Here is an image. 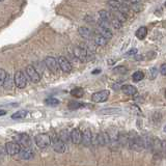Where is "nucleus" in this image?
<instances>
[{
    "instance_id": "41",
    "label": "nucleus",
    "mask_w": 166,
    "mask_h": 166,
    "mask_svg": "<svg viewBox=\"0 0 166 166\" xmlns=\"http://www.w3.org/2000/svg\"><path fill=\"white\" fill-rule=\"evenodd\" d=\"M165 7H166V2H165Z\"/></svg>"
},
{
    "instance_id": "14",
    "label": "nucleus",
    "mask_w": 166,
    "mask_h": 166,
    "mask_svg": "<svg viewBox=\"0 0 166 166\" xmlns=\"http://www.w3.org/2000/svg\"><path fill=\"white\" fill-rule=\"evenodd\" d=\"M19 157L22 160H30L35 157V153L30 149H28V147H24V150H21Z\"/></svg>"
},
{
    "instance_id": "15",
    "label": "nucleus",
    "mask_w": 166,
    "mask_h": 166,
    "mask_svg": "<svg viewBox=\"0 0 166 166\" xmlns=\"http://www.w3.org/2000/svg\"><path fill=\"white\" fill-rule=\"evenodd\" d=\"M94 41H95V44H96L97 46L104 47V46H106L107 42H108L109 39H107L105 36L102 35L101 33H97V35H95V38H94Z\"/></svg>"
},
{
    "instance_id": "38",
    "label": "nucleus",
    "mask_w": 166,
    "mask_h": 166,
    "mask_svg": "<svg viewBox=\"0 0 166 166\" xmlns=\"http://www.w3.org/2000/svg\"><path fill=\"white\" fill-rule=\"evenodd\" d=\"M164 132H165V133H166V126H165V127H164Z\"/></svg>"
},
{
    "instance_id": "10",
    "label": "nucleus",
    "mask_w": 166,
    "mask_h": 166,
    "mask_svg": "<svg viewBox=\"0 0 166 166\" xmlns=\"http://www.w3.org/2000/svg\"><path fill=\"white\" fill-rule=\"evenodd\" d=\"M16 141L23 147H29L31 145V139L27 134H18L16 136Z\"/></svg>"
},
{
    "instance_id": "35",
    "label": "nucleus",
    "mask_w": 166,
    "mask_h": 166,
    "mask_svg": "<svg viewBox=\"0 0 166 166\" xmlns=\"http://www.w3.org/2000/svg\"><path fill=\"white\" fill-rule=\"evenodd\" d=\"M129 2H130L131 4H138L141 2V0H128Z\"/></svg>"
},
{
    "instance_id": "31",
    "label": "nucleus",
    "mask_w": 166,
    "mask_h": 166,
    "mask_svg": "<svg viewBox=\"0 0 166 166\" xmlns=\"http://www.w3.org/2000/svg\"><path fill=\"white\" fill-rule=\"evenodd\" d=\"M157 75H158V70H157L156 67H150V80L156 79Z\"/></svg>"
},
{
    "instance_id": "1",
    "label": "nucleus",
    "mask_w": 166,
    "mask_h": 166,
    "mask_svg": "<svg viewBox=\"0 0 166 166\" xmlns=\"http://www.w3.org/2000/svg\"><path fill=\"white\" fill-rule=\"evenodd\" d=\"M128 142H129V146H130V149L136 150V152H140V150H142L144 149L143 140L135 133L129 137Z\"/></svg>"
},
{
    "instance_id": "21",
    "label": "nucleus",
    "mask_w": 166,
    "mask_h": 166,
    "mask_svg": "<svg viewBox=\"0 0 166 166\" xmlns=\"http://www.w3.org/2000/svg\"><path fill=\"white\" fill-rule=\"evenodd\" d=\"M71 95L75 98H81L84 95V90L81 87H75L74 90H71Z\"/></svg>"
},
{
    "instance_id": "3",
    "label": "nucleus",
    "mask_w": 166,
    "mask_h": 166,
    "mask_svg": "<svg viewBox=\"0 0 166 166\" xmlns=\"http://www.w3.org/2000/svg\"><path fill=\"white\" fill-rule=\"evenodd\" d=\"M4 149H5V152L7 153V155L10 156L19 155L21 152V145L18 142H15V141L7 142L4 145Z\"/></svg>"
},
{
    "instance_id": "33",
    "label": "nucleus",
    "mask_w": 166,
    "mask_h": 166,
    "mask_svg": "<svg viewBox=\"0 0 166 166\" xmlns=\"http://www.w3.org/2000/svg\"><path fill=\"white\" fill-rule=\"evenodd\" d=\"M137 52H138V50L136 48H133V49H131L130 51L129 52H127V55L128 56H135V55L137 54Z\"/></svg>"
},
{
    "instance_id": "6",
    "label": "nucleus",
    "mask_w": 166,
    "mask_h": 166,
    "mask_svg": "<svg viewBox=\"0 0 166 166\" xmlns=\"http://www.w3.org/2000/svg\"><path fill=\"white\" fill-rule=\"evenodd\" d=\"M51 145H52L53 150L56 153L63 154V153L67 152V144H66V142H64V141L61 140L60 138H57V137L53 138V139H52Z\"/></svg>"
},
{
    "instance_id": "4",
    "label": "nucleus",
    "mask_w": 166,
    "mask_h": 166,
    "mask_svg": "<svg viewBox=\"0 0 166 166\" xmlns=\"http://www.w3.org/2000/svg\"><path fill=\"white\" fill-rule=\"evenodd\" d=\"M14 81L18 88H25L27 85V78L22 71H17L15 73Z\"/></svg>"
},
{
    "instance_id": "9",
    "label": "nucleus",
    "mask_w": 166,
    "mask_h": 166,
    "mask_svg": "<svg viewBox=\"0 0 166 166\" xmlns=\"http://www.w3.org/2000/svg\"><path fill=\"white\" fill-rule=\"evenodd\" d=\"M74 55L76 58H78L80 61H87L90 60V54H88L87 50L85 48L81 47H76L74 49Z\"/></svg>"
},
{
    "instance_id": "40",
    "label": "nucleus",
    "mask_w": 166,
    "mask_h": 166,
    "mask_svg": "<svg viewBox=\"0 0 166 166\" xmlns=\"http://www.w3.org/2000/svg\"><path fill=\"white\" fill-rule=\"evenodd\" d=\"M0 1H4V0H0Z\"/></svg>"
},
{
    "instance_id": "25",
    "label": "nucleus",
    "mask_w": 166,
    "mask_h": 166,
    "mask_svg": "<svg viewBox=\"0 0 166 166\" xmlns=\"http://www.w3.org/2000/svg\"><path fill=\"white\" fill-rule=\"evenodd\" d=\"M45 103L48 106H57L59 104V101L55 99V98H48V99L45 100Z\"/></svg>"
},
{
    "instance_id": "30",
    "label": "nucleus",
    "mask_w": 166,
    "mask_h": 166,
    "mask_svg": "<svg viewBox=\"0 0 166 166\" xmlns=\"http://www.w3.org/2000/svg\"><path fill=\"white\" fill-rule=\"evenodd\" d=\"M7 72L3 70V69H1L0 70V85H3V83L5 81V79H7Z\"/></svg>"
},
{
    "instance_id": "37",
    "label": "nucleus",
    "mask_w": 166,
    "mask_h": 166,
    "mask_svg": "<svg viewBox=\"0 0 166 166\" xmlns=\"http://www.w3.org/2000/svg\"><path fill=\"white\" fill-rule=\"evenodd\" d=\"M5 114V111L4 110H1V112H0V115H4Z\"/></svg>"
},
{
    "instance_id": "28",
    "label": "nucleus",
    "mask_w": 166,
    "mask_h": 166,
    "mask_svg": "<svg viewBox=\"0 0 166 166\" xmlns=\"http://www.w3.org/2000/svg\"><path fill=\"white\" fill-rule=\"evenodd\" d=\"M84 105L81 103H78V102H70L69 104V108L70 109H72V110H75V109H79V108H81V107H83Z\"/></svg>"
},
{
    "instance_id": "2",
    "label": "nucleus",
    "mask_w": 166,
    "mask_h": 166,
    "mask_svg": "<svg viewBox=\"0 0 166 166\" xmlns=\"http://www.w3.org/2000/svg\"><path fill=\"white\" fill-rule=\"evenodd\" d=\"M35 144L39 149H47L48 146L51 145L52 143V138L50 137L49 134L43 133V134H38L35 138Z\"/></svg>"
},
{
    "instance_id": "32",
    "label": "nucleus",
    "mask_w": 166,
    "mask_h": 166,
    "mask_svg": "<svg viewBox=\"0 0 166 166\" xmlns=\"http://www.w3.org/2000/svg\"><path fill=\"white\" fill-rule=\"evenodd\" d=\"M118 111H119L118 109H115V108H109V109L101 110L100 113H102V114H111V113H116V112H118Z\"/></svg>"
},
{
    "instance_id": "16",
    "label": "nucleus",
    "mask_w": 166,
    "mask_h": 166,
    "mask_svg": "<svg viewBox=\"0 0 166 166\" xmlns=\"http://www.w3.org/2000/svg\"><path fill=\"white\" fill-rule=\"evenodd\" d=\"M122 90L127 96H135L137 94V88L133 86V85H129V84L122 86Z\"/></svg>"
},
{
    "instance_id": "18",
    "label": "nucleus",
    "mask_w": 166,
    "mask_h": 166,
    "mask_svg": "<svg viewBox=\"0 0 166 166\" xmlns=\"http://www.w3.org/2000/svg\"><path fill=\"white\" fill-rule=\"evenodd\" d=\"M108 141H109V138H108V136H107V134H105V133L98 134V136H97L98 144H100V145H105Z\"/></svg>"
},
{
    "instance_id": "17",
    "label": "nucleus",
    "mask_w": 166,
    "mask_h": 166,
    "mask_svg": "<svg viewBox=\"0 0 166 166\" xmlns=\"http://www.w3.org/2000/svg\"><path fill=\"white\" fill-rule=\"evenodd\" d=\"M79 35H81L83 39H90L93 33H91V31L87 28V27H80L79 28Z\"/></svg>"
},
{
    "instance_id": "12",
    "label": "nucleus",
    "mask_w": 166,
    "mask_h": 166,
    "mask_svg": "<svg viewBox=\"0 0 166 166\" xmlns=\"http://www.w3.org/2000/svg\"><path fill=\"white\" fill-rule=\"evenodd\" d=\"M82 136H83V133L79 129H74V130L71 132V139H72L71 141H72L74 144L82 143Z\"/></svg>"
},
{
    "instance_id": "29",
    "label": "nucleus",
    "mask_w": 166,
    "mask_h": 166,
    "mask_svg": "<svg viewBox=\"0 0 166 166\" xmlns=\"http://www.w3.org/2000/svg\"><path fill=\"white\" fill-rule=\"evenodd\" d=\"M127 72H128L127 67H122V66L116 67L115 69H113V73H115V74H126Z\"/></svg>"
},
{
    "instance_id": "24",
    "label": "nucleus",
    "mask_w": 166,
    "mask_h": 166,
    "mask_svg": "<svg viewBox=\"0 0 166 166\" xmlns=\"http://www.w3.org/2000/svg\"><path fill=\"white\" fill-rule=\"evenodd\" d=\"M99 17H100V20L104 21V22H108L109 23V20H110V14L108 13L107 11H100L99 12Z\"/></svg>"
},
{
    "instance_id": "34",
    "label": "nucleus",
    "mask_w": 166,
    "mask_h": 166,
    "mask_svg": "<svg viewBox=\"0 0 166 166\" xmlns=\"http://www.w3.org/2000/svg\"><path fill=\"white\" fill-rule=\"evenodd\" d=\"M160 73H161L163 76H166V63H163L162 66H161V69H160Z\"/></svg>"
},
{
    "instance_id": "23",
    "label": "nucleus",
    "mask_w": 166,
    "mask_h": 166,
    "mask_svg": "<svg viewBox=\"0 0 166 166\" xmlns=\"http://www.w3.org/2000/svg\"><path fill=\"white\" fill-rule=\"evenodd\" d=\"M143 78H144V73L142 71H137V72H135L133 74V76H132V80H133L134 82H139Z\"/></svg>"
},
{
    "instance_id": "26",
    "label": "nucleus",
    "mask_w": 166,
    "mask_h": 166,
    "mask_svg": "<svg viewBox=\"0 0 166 166\" xmlns=\"http://www.w3.org/2000/svg\"><path fill=\"white\" fill-rule=\"evenodd\" d=\"M111 24H112V26L114 27L115 29H119V28H121V27H122V22L118 19V18L113 17L112 19H111Z\"/></svg>"
},
{
    "instance_id": "13",
    "label": "nucleus",
    "mask_w": 166,
    "mask_h": 166,
    "mask_svg": "<svg viewBox=\"0 0 166 166\" xmlns=\"http://www.w3.org/2000/svg\"><path fill=\"white\" fill-rule=\"evenodd\" d=\"M82 143L85 146H90L93 143V133L90 129H86L83 132V136H82Z\"/></svg>"
},
{
    "instance_id": "22",
    "label": "nucleus",
    "mask_w": 166,
    "mask_h": 166,
    "mask_svg": "<svg viewBox=\"0 0 166 166\" xmlns=\"http://www.w3.org/2000/svg\"><path fill=\"white\" fill-rule=\"evenodd\" d=\"M27 115V111L26 110H19V111L15 112L13 115H12V118L13 119H22L25 118Z\"/></svg>"
},
{
    "instance_id": "8",
    "label": "nucleus",
    "mask_w": 166,
    "mask_h": 166,
    "mask_svg": "<svg viewBox=\"0 0 166 166\" xmlns=\"http://www.w3.org/2000/svg\"><path fill=\"white\" fill-rule=\"evenodd\" d=\"M45 66L48 67V70L50 71V72L54 74L58 73V67H60L59 63H58V60H56L52 56H48L45 58Z\"/></svg>"
},
{
    "instance_id": "20",
    "label": "nucleus",
    "mask_w": 166,
    "mask_h": 166,
    "mask_svg": "<svg viewBox=\"0 0 166 166\" xmlns=\"http://www.w3.org/2000/svg\"><path fill=\"white\" fill-rule=\"evenodd\" d=\"M59 138L62 141H64L66 143L67 142H70V140H72L71 139V133L67 130H62V131H60V133H59Z\"/></svg>"
},
{
    "instance_id": "5",
    "label": "nucleus",
    "mask_w": 166,
    "mask_h": 166,
    "mask_svg": "<svg viewBox=\"0 0 166 166\" xmlns=\"http://www.w3.org/2000/svg\"><path fill=\"white\" fill-rule=\"evenodd\" d=\"M109 95H110L109 90H107L98 91V93H95L91 95V101H94L95 103H104L108 100Z\"/></svg>"
},
{
    "instance_id": "36",
    "label": "nucleus",
    "mask_w": 166,
    "mask_h": 166,
    "mask_svg": "<svg viewBox=\"0 0 166 166\" xmlns=\"http://www.w3.org/2000/svg\"><path fill=\"white\" fill-rule=\"evenodd\" d=\"M99 73H101V70H95L91 72V74H94V75H97V74H99Z\"/></svg>"
},
{
    "instance_id": "19",
    "label": "nucleus",
    "mask_w": 166,
    "mask_h": 166,
    "mask_svg": "<svg viewBox=\"0 0 166 166\" xmlns=\"http://www.w3.org/2000/svg\"><path fill=\"white\" fill-rule=\"evenodd\" d=\"M146 35H147V28H146V27L141 26V27H139V28L137 29V31H136L137 39H145Z\"/></svg>"
},
{
    "instance_id": "7",
    "label": "nucleus",
    "mask_w": 166,
    "mask_h": 166,
    "mask_svg": "<svg viewBox=\"0 0 166 166\" xmlns=\"http://www.w3.org/2000/svg\"><path fill=\"white\" fill-rule=\"evenodd\" d=\"M26 74L27 76L29 77L30 81L32 83H39V80H41V75H39V73L38 72V70L35 69V66H28L26 67Z\"/></svg>"
},
{
    "instance_id": "27",
    "label": "nucleus",
    "mask_w": 166,
    "mask_h": 166,
    "mask_svg": "<svg viewBox=\"0 0 166 166\" xmlns=\"http://www.w3.org/2000/svg\"><path fill=\"white\" fill-rule=\"evenodd\" d=\"M12 85H13V83H12V78L7 75V79H5V81L3 83V85H2V87H4L5 90H11Z\"/></svg>"
},
{
    "instance_id": "39",
    "label": "nucleus",
    "mask_w": 166,
    "mask_h": 166,
    "mask_svg": "<svg viewBox=\"0 0 166 166\" xmlns=\"http://www.w3.org/2000/svg\"><path fill=\"white\" fill-rule=\"evenodd\" d=\"M165 98H166V90H165Z\"/></svg>"
},
{
    "instance_id": "11",
    "label": "nucleus",
    "mask_w": 166,
    "mask_h": 166,
    "mask_svg": "<svg viewBox=\"0 0 166 166\" xmlns=\"http://www.w3.org/2000/svg\"><path fill=\"white\" fill-rule=\"evenodd\" d=\"M58 63H59L60 69L63 73H70L72 71V64L64 56L58 57Z\"/></svg>"
}]
</instances>
